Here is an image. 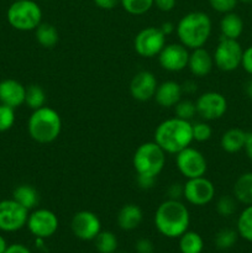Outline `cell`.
<instances>
[{
  "mask_svg": "<svg viewBox=\"0 0 252 253\" xmlns=\"http://www.w3.org/2000/svg\"><path fill=\"white\" fill-rule=\"evenodd\" d=\"M121 6L131 15H143L153 6V0H120Z\"/></svg>",
  "mask_w": 252,
  "mask_h": 253,
  "instance_id": "31",
  "label": "cell"
},
{
  "mask_svg": "<svg viewBox=\"0 0 252 253\" xmlns=\"http://www.w3.org/2000/svg\"><path fill=\"white\" fill-rule=\"evenodd\" d=\"M160 29L162 30V32L166 35V36H168V35L173 34V31L175 30V26L172 24V22L167 21V22H163V24L161 25Z\"/></svg>",
  "mask_w": 252,
  "mask_h": 253,
  "instance_id": "46",
  "label": "cell"
},
{
  "mask_svg": "<svg viewBox=\"0 0 252 253\" xmlns=\"http://www.w3.org/2000/svg\"><path fill=\"white\" fill-rule=\"evenodd\" d=\"M135 250L137 253H155V246L150 239H138L135 244Z\"/></svg>",
  "mask_w": 252,
  "mask_h": 253,
  "instance_id": "37",
  "label": "cell"
},
{
  "mask_svg": "<svg viewBox=\"0 0 252 253\" xmlns=\"http://www.w3.org/2000/svg\"><path fill=\"white\" fill-rule=\"evenodd\" d=\"M245 91H246L247 96L252 99V79L246 83V86H245Z\"/></svg>",
  "mask_w": 252,
  "mask_h": 253,
  "instance_id": "47",
  "label": "cell"
},
{
  "mask_svg": "<svg viewBox=\"0 0 252 253\" xmlns=\"http://www.w3.org/2000/svg\"><path fill=\"white\" fill-rule=\"evenodd\" d=\"M132 166L138 175L157 178L166 166V152L155 141L142 143L133 153Z\"/></svg>",
  "mask_w": 252,
  "mask_h": 253,
  "instance_id": "5",
  "label": "cell"
},
{
  "mask_svg": "<svg viewBox=\"0 0 252 253\" xmlns=\"http://www.w3.org/2000/svg\"><path fill=\"white\" fill-rule=\"evenodd\" d=\"M182 85L174 81H166L158 84L153 99L161 108H174L175 104L182 99Z\"/></svg>",
  "mask_w": 252,
  "mask_h": 253,
  "instance_id": "18",
  "label": "cell"
},
{
  "mask_svg": "<svg viewBox=\"0 0 252 253\" xmlns=\"http://www.w3.org/2000/svg\"><path fill=\"white\" fill-rule=\"evenodd\" d=\"M12 199L16 200L19 204L26 208L27 210H32L37 207L40 202V195L37 190L30 184H21L16 187L12 192Z\"/></svg>",
  "mask_w": 252,
  "mask_h": 253,
  "instance_id": "24",
  "label": "cell"
},
{
  "mask_svg": "<svg viewBox=\"0 0 252 253\" xmlns=\"http://www.w3.org/2000/svg\"><path fill=\"white\" fill-rule=\"evenodd\" d=\"M197 114V106L194 101L189 99H180L174 105V115L175 118L183 119V120L190 121Z\"/></svg>",
  "mask_w": 252,
  "mask_h": 253,
  "instance_id": "32",
  "label": "cell"
},
{
  "mask_svg": "<svg viewBox=\"0 0 252 253\" xmlns=\"http://www.w3.org/2000/svg\"><path fill=\"white\" fill-rule=\"evenodd\" d=\"M204 250V240L198 232L185 231L179 237L180 253H202Z\"/></svg>",
  "mask_w": 252,
  "mask_h": 253,
  "instance_id": "26",
  "label": "cell"
},
{
  "mask_svg": "<svg viewBox=\"0 0 252 253\" xmlns=\"http://www.w3.org/2000/svg\"><path fill=\"white\" fill-rule=\"evenodd\" d=\"M166 35L160 27H145L141 30L133 40V48L136 53L145 58L158 56L166 46Z\"/></svg>",
  "mask_w": 252,
  "mask_h": 253,
  "instance_id": "9",
  "label": "cell"
},
{
  "mask_svg": "<svg viewBox=\"0 0 252 253\" xmlns=\"http://www.w3.org/2000/svg\"><path fill=\"white\" fill-rule=\"evenodd\" d=\"M47 96L42 86L37 84H31L26 86V94H25V104L32 110L42 108L46 105Z\"/></svg>",
  "mask_w": 252,
  "mask_h": 253,
  "instance_id": "29",
  "label": "cell"
},
{
  "mask_svg": "<svg viewBox=\"0 0 252 253\" xmlns=\"http://www.w3.org/2000/svg\"><path fill=\"white\" fill-rule=\"evenodd\" d=\"M220 31H221V37L237 40L244 31V21L240 15L235 14L234 11L227 12L220 20Z\"/></svg>",
  "mask_w": 252,
  "mask_h": 253,
  "instance_id": "22",
  "label": "cell"
},
{
  "mask_svg": "<svg viewBox=\"0 0 252 253\" xmlns=\"http://www.w3.org/2000/svg\"><path fill=\"white\" fill-rule=\"evenodd\" d=\"M4 253H31L29 247H26L22 244H12L7 246Z\"/></svg>",
  "mask_w": 252,
  "mask_h": 253,
  "instance_id": "43",
  "label": "cell"
},
{
  "mask_svg": "<svg viewBox=\"0 0 252 253\" xmlns=\"http://www.w3.org/2000/svg\"><path fill=\"white\" fill-rule=\"evenodd\" d=\"M7 246H9V245L6 244V240L0 235V253H4L5 250L7 249Z\"/></svg>",
  "mask_w": 252,
  "mask_h": 253,
  "instance_id": "48",
  "label": "cell"
},
{
  "mask_svg": "<svg viewBox=\"0 0 252 253\" xmlns=\"http://www.w3.org/2000/svg\"><path fill=\"white\" fill-rule=\"evenodd\" d=\"M14 1H16V0H14Z\"/></svg>",
  "mask_w": 252,
  "mask_h": 253,
  "instance_id": "50",
  "label": "cell"
},
{
  "mask_svg": "<svg viewBox=\"0 0 252 253\" xmlns=\"http://www.w3.org/2000/svg\"><path fill=\"white\" fill-rule=\"evenodd\" d=\"M239 1L244 2V4H252V0H239Z\"/></svg>",
  "mask_w": 252,
  "mask_h": 253,
  "instance_id": "49",
  "label": "cell"
},
{
  "mask_svg": "<svg viewBox=\"0 0 252 253\" xmlns=\"http://www.w3.org/2000/svg\"><path fill=\"white\" fill-rule=\"evenodd\" d=\"M187 67L193 76L203 78L211 72L212 67H214V59L207 49L200 47V48L192 49V52L189 53Z\"/></svg>",
  "mask_w": 252,
  "mask_h": 253,
  "instance_id": "19",
  "label": "cell"
},
{
  "mask_svg": "<svg viewBox=\"0 0 252 253\" xmlns=\"http://www.w3.org/2000/svg\"><path fill=\"white\" fill-rule=\"evenodd\" d=\"M177 0H153V5L157 7L160 11L168 12L174 9Z\"/></svg>",
  "mask_w": 252,
  "mask_h": 253,
  "instance_id": "39",
  "label": "cell"
},
{
  "mask_svg": "<svg viewBox=\"0 0 252 253\" xmlns=\"http://www.w3.org/2000/svg\"><path fill=\"white\" fill-rule=\"evenodd\" d=\"M136 182H137L138 187L141 188V189H151V188L153 187V184H155L156 182V178L155 177H146V175H138L137 174V179H136Z\"/></svg>",
  "mask_w": 252,
  "mask_h": 253,
  "instance_id": "40",
  "label": "cell"
},
{
  "mask_svg": "<svg viewBox=\"0 0 252 253\" xmlns=\"http://www.w3.org/2000/svg\"><path fill=\"white\" fill-rule=\"evenodd\" d=\"M211 20L203 11H192L185 14L178 21L175 32L179 42L188 49L204 47L211 35Z\"/></svg>",
  "mask_w": 252,
  "mask_h": 253,
  "instance_id": "3",
  "label": "cell"
},
{
  "mask_svg": "<svg viewBox=\"0 0 252 253\" xmlns=\"http://www.w3.org/2000/svg\"><path fill=\"white\" fill-rule=\"evenodd\" d=\"M6 19L17 31H35L42 22V10L34 0H16L7 9Z\"/></svg>",
  "mask_w": 252,
  "mask_h": 253,
  "instance_id": "6",
  "label": "cell"
},
{
  "mask_svg": "<svg viewBox=\"0 0 252 253\" xmlns=\"http://www.w3.org/2000/svg\"><path fill=\"white\" fill-rule=\"evenodd\" d=\"M93 241L94 246L99 253H115L119 246L118 237L111 231H103L101 230Z\"/></svg>",
  "mask_w": 252,
  "mask_h": 253,
  "instance_id": "27",
  "label": "cell"
},
{
  "mask_svg": "<svg viewBox=\"0 0 252 253\" xmlns=\"http://www.w3.org/2000/svg\"><path fill=\"white\" fill-rule=\"evenodd\" d=\"M212 128L207 121H199L193 124V141L207 142L211 138Z\"/></svg>",
  "mask_w": 252,
  "mask_h": 253,
  "instance_id": "34",
  "label": "cell"
},
{
  "mask_svg": "<svg viewBox=\"0 0 252 253\" xmlns=\"http://www.w3.org/2000/svg\"><path fill=\"white\" fill-rule=\"evenodd\" d=\"M244 150L245 152H246V156L249 157V160L252 161V132L247 133V138L246 142H245Z\"/></svg>",
  "mask_w": 252,
  "mask_h": 253,
  "instance_id": "44",
  "label": "cell"
},
{
  "mask_svg": "<svg viewBox=\"0 0 252 253\" xmlns=\"http://www.w3.org/2000/svg\"><path fill=\"white\" fill-rule=\"evenodd\" d=\"M237 239H239V234H237L236 230L225 227L215 235V246L219 250H229L235 246Z\"/></svg>",
  "mask_w": 252,
  "mask_h": 253,
  "instance_id": "30",
  "label": "cell"
},
{
  "mask_svg": "<svg viewBox=\"0 0 252 253\" xmlns=\"http://www.w3.org/2000/svg\"><path fill=\"white\" fill-rule=\"evenodd\" d=\"M15 124V109L0 104V132L10 130Z\"/></svg>",
  "mask_w": 252,
  "mask_h": 253,
  "instance_id": "35",
  "label": "cell"
},
{
  "mask_svg": "<svg viewBox=\"0 0 252 253\" xmlns=\"http://www.w3.org/2000/svg\"><path fill=\"white\" fill-rule=\"evenodd\" d=\"M29 210L14 199L0 200V230L16 232L26 226Z\"/></svg>",
  "mask_w": 252,
  "mask_h": 253,
  "instance_id": "10",
  "label": "cell"
},
{
  "mask_svg": "<svg viewBox=\"0 0 252 253\" xmlns=\"http://www.w3.org/2000/svg\"><path fill=\"white\" fill-rule=\"evenodd\" d=\"M183 198L194 207H205L215 198V185L205 177L187 179L183 184Z\"/></svg>",
  "mask_w": 252,
  "mask_h": 253,
  "instance_id": "11",
  "label": "cell"
},
{
  "mask_svg": "<svg viewBox=\"0 0 252 253\" xmlns=\"http://www.w3.org/2000/svg\"><path fill=\"white\" fill-rule=\"evenodd\" d=\"M175 166L187 179L204 177L208 170L205 156L194 147H187L175 155Z\"/></svg>",
  "mask_w": 252,
  "mask_h": 253,
  "instance_id": "8",
  "label": "cell"
},
{
  "mask_svg": "<svg viewBox=\"0 0 252 253\" xmlns=\"http://www.w3.org/2000/svg\"><path fill=\"white\" fill-rule=\"evenodd\" d=\"M237 200L230 195H224L216 202V211L220 216L229 217L236 212Z\"/></svg>",
  "mask_w": 252,
  "mask_h": 253,
  "instance_id": "33",
  "label": "cell"
},
{
  "mask_svg": "<svg viewBox=\"0 0 252 253\" xmlns=\"http://www.w3.org/2000/svg\"><path fill=\"white\" fill-rule=\"evenodd\" d=\"M168 199L179 200L180 197H183V185L180 184H170V187L167 190Z\"/></svg>",
  "mask_w": 252,
  "mask_h": 253,
  "instance_id": "41",
  "label": "cell"
},
{
  "mask_svg": "<svg viewBox=\"0 0 252 253\" xmlns=\"http://www.w3.org/2000/svg\"><path fill=\"white\" fill-rule=\"evenodd\" d=\"M26 86L15 79H4L0 82V104L16 109L25 104Z\"/></svg>",
  "mask_w": 252,
  "mask_h": 253,
  "instance_id": "17",
  "label": "cell"
},
{
  "mask_svg": "<svg viewBox=\"0 0 252 253\" xmlns=\"http://www.w3.org/2000/svg\"><path fill=\"white\" fill-rule=\"evenodd\" d=\"M189 224V210L179 200H165L158 205L155 212L156 229L168 239H179L185 231H188Z\"/></svg>",
  "mask_w": 252,
  "mask_h": 253,
  "instance_id": "1",
  "label": "cell"
},
{
  "mask_svg": "<svg viewBox=\"0 0 252 253\" xmlns=\"http://www.w3.org/2000/svg\"><path fill=\"white\" fill-rule=\"evenodd\" d=\"M71 230L77 239L82 241H93L101 231V221L95 212L82 210L72 217Z\"/></svg>",
  "mask_w": 252,
  "mask_h": 253,
  "instance_id": "14",
  "label": "cell"
},
{
  "mask_svg": "<svg viewBox=\"0 0 252 253\" xmlns=\"http://www.w3.org/2000/svg\"><path fill=\"white\" fill-rule=\"evenodd\" d=\"M143 220V212L138 205L126 204L119 210L116 221L123 231H132L137 229Z\"/></svg>",
  "mask_w": 252,
  "mask_h": 253,
  "instance_id": "20",
  "label": "cell"
},
{
  "mask_svg": "<svg viewBox=\"0 0 252 253\" xmlns=\"http://www.w3.org/2000/svg\"><path fill=\"white\" fill-rule=\"evenodd\" d=\"M247 132L241 128H229L225 131L220 140V146L222 150L227 153H237L239 151L244 150L245 142H246Z\"/></svg>",
  "mask_w": 252,
  "mask_h": 253,
  "instance_id": "21",
  "label": "cell"
},
{
  "mask_svg": "<svg viewBox=\"0 0 252 253\" xmlns=\"http://www.w3.org/2000/svg\"><path fill=\"white\" fill-rule=\"evenodd\" d=\"M236 231L240 237L252 242V205H246V208L239 215Z\"/></svg>",
  "mask_w": 252,
  "mask_h": 253,
  "instance_id": "28",
  "label": "cell"
},
{
  "mask_svg": "<svg viewBox=\"0 0 252 253\" xmlns=\"http://www.w3.org/2000/svg\"><path fill=\"white\" fill-rule=\"evenodd\" d=\"M239 0H209V4L212 10L221 14H227V12L234 11Z\"/></svg>",
  "mask_w": 252,
  "mask_h": 253,
  "instance_id": "36",
  "label": "cell"
},
{
  "mask_svg": "<svg viewBox=\"0 0 252 253\" xmlns=\"http://www.w3.org/2000/svg\"><path fill=\"white\" fill-rule=\"evenodd\" d=\"M158 83L155 74L150 71H141L130 82V94L135 100L148 101L153 99Z\"/></svg>",
  "mask_w": 252,
  "mask_h": 253,
  "instance_id": "16",
  "label": "cell"
},
{
  "mask_svg": "<svg viewBox=\"0 0 252 253\" xmlns=\"http://www.w3.org/2000/svg\"><path fill=\"white\" fill-rule=\"evenodd\" d=\"M26 226L36 239L46 240L56 234L59 226V220L52 210L36 209L29 214Z\"/></svg>",
  "mask_w": 252,
  "mask_h": 253,
  "instance_id": "12",
  "label": "cell"
},
{
  "mask_svg": "<svg viewBox=\"0 0 252 253\" xmlns=\"http://www.w3.org/2000/svg\"><path fill=\"white\" fill-rule=\"evenodd\" d=\"M197 114L205 121L219 120L226 114L227 100L221 93L207 91L198 96L195 101Z\"/></svg>",
  "mask_w": 252,
  "mask_h": 253,
  "instance_id": "13",
  "label": "cell"
},
{
  "mask_svg": "<svg viewBox=\"0 0 252 253\" xmlns=\"http://www.w3.org/2000/svg\"><path fill=\"white\" fill-rule=\"evenodd\" d=\"M234 198L244 205H252V172L240 175L234 184Z\"/></svg>",
  "mask_w": 252,
  "mask_h": 253,
  "instance_id": "23",
  "label": "cell"
},
{
  "mask_svg": "<svg viewBox=\"0 0 252 253\" xmlns=\"http://www.w3.org/2000/svg\"><path fill=\"white\" fill-rule=\"evenodd\" d=\"M189 51L182 43H169L163 47L162 51L158 53V63L165 71L180 72L187 68Z\"/></svg>",
  "mask_w": 252,
  "mask_h": 253,
  "instance_id": "15",
  "label": "cell"
},
{
  "mask_svg": "<svg viewBox=\"0 0 252 253\" xmlns=\"http://www.w3.org/2000/svg\"><path fill=\"white\" fill-rule=\"evenodd\" d=\"M35 37L40 46L43 48H53L59 41V35L56 27L48 22H41L35 30Z\"/></svg>",
  "mask_w": 252,
  "mask_h": 253,
  "instance_id": "25",
  "label": "cell"
},
{
  "mask_svg": "<svg viewBox=\"0 0 252 253\" xmlns=\"http://www.w3.org/2000/svg\"><path fill=\"white\" fill-rule=\"evenodd\" d=\"M241 67L245 69L246 73H249L250 76H252V46L247 47L246 49H244Z\"/></svg>",
  "mask_w": 252,
  "mask_h": 253,
  "instance_id": "38",
  "label": "cell"
},
{
  "mask_svg": "<svg viewBox=\"0 0 252 253\" xmlns=\"http://www.w3.org/2000/svg\"><path fill=\"white\" fill-rule=\"evenodd\" d=\"M153 141L169 155H177L193 142V124L179 118L162 121L156 127Z\"/></svg>",
  "mask_w": 252,
  "mask_h": 253,
  "instance_id": "2",
  "label": "cell"
},
{
  "mask_svg": "<svg viewBox=\"0 0 252 253\" xmlns=\"http://www.w3.org/2000/svg\"><path fill=\"white\" fill-rule=\"evenodd\" d=\"M94 4L103 10H111L120 4V0H93Z\"/></svg>",
  "mask_w": 252,
  "mask_h": 253,
  "instance_id": "42",
  "label": "cell"
},
{
  "mask_svg": "<svg viewBox=\"0 0 252 253\" xmlns=\"http://www.w3.org/2000/svg\"><path fill=\"white\" fill-rule=\"evenodd\" d=\"M182 90H183V93L193 94L195 90H197V84H195L193 81H187L182 85Z\"/></svg>",
  "mask_w": 252,
  "mask_h": 253,
  "instance_id": "45",
  "label": "cell"
},
{
  "mask_svg": "<svg viewBox=\"0 0 252 253\" xmlns=\"http://www.w3.org/2000/svg\"><path fill=\"white\" fill-rule=\"evenodd\" d=\"M242 53L244 49L237 40L221 37L212 54L214 66L222 72L236 71L241 66Z\"/></svg>",
  "mask_w": 252,
  "mask_h": 253,
  "instance_id": "7",
  "label": "cell"
},
{
  "mask_svg": "<svg viewBox=\"0 0 252 253\" xmlns=\"http://www.w3.org/2000/svg\"><path fill=\"white\" fill-rule=\"evenodd\" d=\"M27 131L37 143L47 145L58 138L62 131V119L54 109L44 105L32 111L27 121Z\"/></svg>",
  "mask_w": 252,
  "mask_h": 253,
  "instance_id": "4",
  "label": "cell"
}]
</instances>
